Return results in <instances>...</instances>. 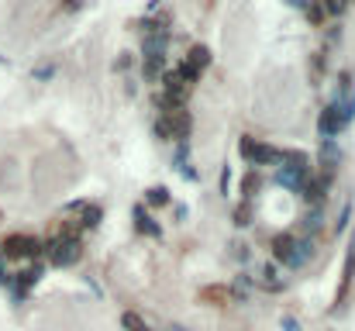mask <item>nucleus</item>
Returning a JSON list of instances; mask_svg holds the SVG:
<instances>
[{"mask_svg": "<svg viewBox=\"0 0 355 331\" xmlns=\"http://www.w3.org/2000/svg\"><path fill=\"white\" fill-rule=\"evenodd\" d=\"M69 214H76V221H80L83 228H94V224L100 221V207H97V204H73Z\"/></svg>", "mask_w": 355, "mask_h": 331, "instance_id": "9", "label": "nucleus"}, {"mask_svg": "<svg viewBox=\"0 0 355 331\" xmlns=\"http://www.w3.org/2000/svg\"><path fill=\"white\" fill-rule=\"evenodd\" d=\"M352 0H317V8L324 11V18H341L348 11Z\"/></svg>", "mask_w": 355, "mask_h": 331, "instance_id": "11", "label": "nucleus"}, {"mask_svg": "<svg viewBox=\"0 0 355 331\" xmlns=\"http://www.w3.org/2000/svg\"><path fill=\"white\" fill-rule=\"evenodd\" d=\"M121 321H125V328H128V331H149V324H145V321H142L138 314H131V310H128V314H125Z\"/></svg>", "mask_w": 355, "mask_h": 331, "instance_id": "17", "label": "nucleus"}, {"mask_svg": "<svg viewBox=\"0 0 355 331\" xmlns=\"http://www.w3.org/2000/svg\"><path fill=\"white\" fill-rule=\"evenodd\" d=\"M39 276H42V266L35 262V266H28V269H21L18 273V293H25L28 286H35L39 283Z\"/></svg>", "mask_w": 355, "mask_h": 331, "instance_id": "10", "label": "nucleus"}, {"mask_svg": "<svg viewBox=\"0 0 355 331\" xmlns=\"http://www.w3.org/2000/svg\"><path fill=\"white\" fill-rule=\"evenodd\" d=\"M135 221H138V231H142V235H159V224H152V217L145 214V207L135 211Z\"/></svg>", "mask_w": 355, "mask_h": 331, "instance_id": "12", "label": "nucleus"}, {"mask_svg": "<svg viewBox=\"0 0 355 331\" xmlns=\"http://www.w3.org/2000/svg\"><path fill=\"white\" fill-rule=\"evenodd\" d=\"M190 114H186V107L183 111H169V114H162L159 121H155V135L162 138V142H183L186 135H190Z\"/></svg>", "mask_w": 355, "mask_h": 331, "instance_id": "4", "label": "nucleus"}, {"mask_svg": "<svg viewBox=\"0 0 355 331\" xmlns=\"http://www.w3.org/2000/svg\"><path fill=\"white\" fill-rule=\"evenodd\" d=\"M200 300H214L217 307H224V303H231V293H228L224 286H214V290H204Z\"/></svg>", "mask_w": 355, "mask_h": 331, "instance_id": "13", "label": "nucleus"}, {"mask_svg": "<svg viewBox=\"0 0 355 331\" xmlns=\"http://www.w3.org/2000/svg\"><path fill=\"white\" fill-rule=\"evenodd\" d=\"M348 121H352V118L345 114V107H341L338 100H331V104L321 111V118H317V131H321V138H334Z\"/></svg>", "mask_w": 355, "mask_h": 331, "instance_id": "6", "label": "nucleus"}, {"mask_svg": "<svg viewBox=\"0 0 355 331\" xmlns=\"http://www.w3.org/2000/svg\"><path fill=\"white\" fill-rule=\"evenodd\" d=\"M0 283H8V273H4V266H0Z\"/></svg>", "mask_w": 355, "mask_h": 331, "instance_id": "19", "label": "nucleus"}, {"mask_svg": "<svg viewBox=\"0 0 355 331\" xmlns=\"http://www.w3.org/2000/svg\"><path fill=\"white\" fill-rule=\"evenodd\" d=\"M338 166H341V149H338V142H334V138H321V176H317V180L327 186V183L334 180Z\"/></svg>", "mask_w": 355, "mask_h": 331, "instance_id": "7", "label": "nucleus"}, {"mask_svg": "<svg viewBox=\"0 0 355 331\" xmlns=\"http://www.w3.org/2000/svg\"><path fill=\"white\" fill-rule=\"evenodd\" d=\"M207 66H211V52H207L204 45H193V49L186 52V59L180 63V70H176V73H180V76L193 87V83L204 76V70H207Z\"/></svg>", "mask_w": 355, "mask_h": 331, "instance_id": "5", "label": "nucleus"}, {"mask_svg": "<svg viewBox=\"0 0 355 331\" xmlns=\"http://www.w3.org/2000/svg\"><path fill=\"white\" fill-rule=\"evenodd\" d=\"M0 252H4V259L28 262V259L45 255V242H39V238H32V235H8L4 242H0Z\"/></svg>", "mask_w": 355, "mask_h": 331, "instance_id": "1", "label": "nucleus"}, {"mask_svg": "<svg viewBox=\"0 0 355 331\" xmlns=\"http://www.w3.org/2000/svg\"><path fill=\"white\" fill-rule=\"evenodd\" d=\"M238 152H241V159L252 162V166H279V159H283L279 149H272V145H266V142H255L252 135H241V138H238Z\"/></svg>", "mask_w": 355, "mask_h": 331, "instance_id": "2", "label": "nucleus"}, {"mask_svg": "<svg viewBox=\"0 0 355 331\" xmlns=\"http://www.w3.org/2000/svg\"><path fill=\"white\" fill-rule=\"evenodd\" d=\"M307 14H310V21H314V25H321V21H324V11L317 8V0L310 4V11H307Z\"/></svg>", "mask_w": 355, "mask_h": 331, "instance_id": "18", "label": "nucleus"}, {"mask_svg": "<svg viewBox=\"0 0 355 331\" xmlns=\"http://www.w3.org/2000/svg\"><path fill=\"white\" fill-rule=\"evenodd\" d=\"M259 186H262V176H259V173H248V176L241 180V193H245V197H252Z\"/></svg>", "mask_w": 355, "mask_h": 331, "instance_id": "15", "label": "nucleus"}, {"mask_svg": "<svg viewBox=\"0 0 355 331\" xmlns=\"http://www.w3.org/2000/svg\"><path fill=\"white\" fill-rule=\"evenodd\" d=\"M324 190H327V186H324L321 180H314V176H310V180L300 186V197H303L310 207H324Z\"/></svg>", "mask_w": 355, "mask_h": 331, "instance_id": "8", "label": "nucleus"}, {"mask_svg": "<svg viewBox=\"0 0 355 331\" xmlns=\"http://www.w3.org/2000/svg\"><path fill=\"white\" fill-rule=\"evenodd\" d=\"M252 214H255V207H252V200H245V204L235 211V224H252Z\"/></svg>", "mask_w": 355, "mask_h": 331, "instance_id": "16", "label": "nucleus"}, {"mask_svg": "<svg viewBox=\"0 0 355 331\" xmlns=\"http://www.w3.org/2000/svg\"><path fill=\"white\" fill-rule=\"evenodd\" d=\"M145 200H149L152 207H166V204H169V190H166V186H152Z\"/></svg>", "mask_w": 355, "mask_h": 331, "instance_id": "14", "label": "nucleus"}, {"mask_svg": "<svg viewBox=\"0 0 355 331\" xmlns=\"http://www.w3.org/2000/svg\"><path fill=\"white\" fill-rule=\"evenodd\" d=\"M83 255V242L80 238H52L49 235V242H45V259L52 262V266H73L76 259Z\"/></svg>", "mask_w": 355, "mask_h": 331, "instance_id": "3", "label": "nucleus"}]
</instances>
